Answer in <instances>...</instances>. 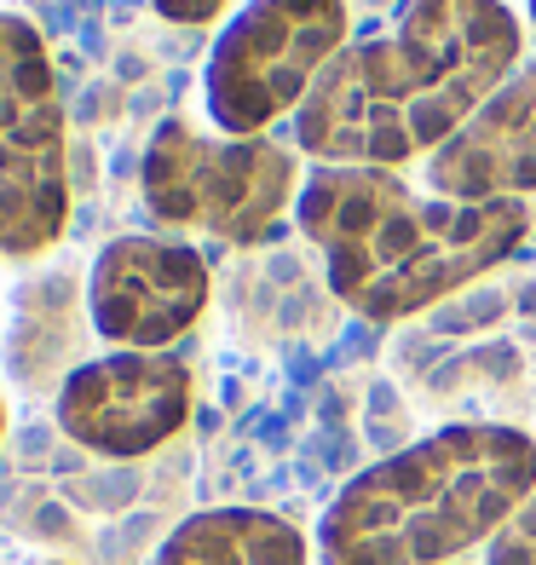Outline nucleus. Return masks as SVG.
<instances>
[{
  "mask_svg": "<svg viewBox=\"0 0 536 565\" xmlns=\"http://www.w3.org/2000/svg\"><path fill=\"white\" fill-rule=\"evenodd\" d=\"M525 64V23L502 0H404L387 35L357 41L294 110L318 168L432 162Z\"/></svg>",
  "mask_w": 536,
  "mask_h": 565,
  "instance_id": "1",
  "label": "nucleus"
},
{
  "mask_svg": "<svg viewBox=\"0 0 536 565\" xmlns=\"http://www.w3.org/2000/svg\"><path fill=\"white\" fill-rule=\"evenodd\" d=\"M294 225L323 254L329 289L369 323H404L519 254L525 202H450L398 168H312Z\"/></svg>",
  "mask_w": 536,
  "mask_h": 565,
  "instance_id": "2",
  "label": "nucleus"
},
{
  "mask_svg": "<svg viewBox=\"0 0 536 565\" xmlns=\"http://www.w3.org/2000/svg\"><path fill=\"white\" fill-rule=\"evenodd\" d=\"M536 491V439L462 422L364 468L318 525L323 565H455Z\"/></svg>",
  "mask_w": 536,
  "mask_h": 565,
  "instance_id": "3",
  "label": "nucleus"
},
{
  "mask_svg": "<svg viewBox=\"0 0 536 565\" xmlns=\"http://www.w3.org/2000/svg\"><path fill=\"white\" fill-rule=\"evenodd\" d=\"M300 157L271 134L232 139L168 116L139 157V196L162 225L219 243H266L300 202Z\"/></svg>",
  "mask_w": 536,
  "mask_h": 565,
  "instance_id": "4",
  "label": "nucleus"
},
{
  "mask_svg": "<svg viewBox=\"0 0 536 565\" xmlns=\"http://www.w3.org/2000/svg\"><path fill=\"white\" fill-rule=\"evenodd\" d=\"M346 53V0H243L219 23L202 70V105L232 139H260L305 105Z\"/></svg>",
  "mask_w": 536,
  "mask_h": 565,
  "instance_id": "5",
  "label": "nucleus"
},
{
  "mask_svg": "<svg viewBox=\"0 0 536 565\" xmlns=\"http://www.w3.org/2000/svg\"><path fill=\"white\" fill-rule=\"evenodd\" d=\"M69 220L64 98L30 18L0 12V260H41Z\"/></svg>",
  "mask_w": 536,
  "mask_h": 565,
  "instance_id": "6",
  "label": "nucleus"
},
{
  "mask_svg": "<svg viewBox=\"0 0 536 565\" xmlns=\"http://www.w3.org/2000/svg\"><path fill=\"white\" fill-rule=\"evenodd\" d=\"M196 381L173 352H105L64 375L53 393V422L69 445L105 461H139L179 439L191 422Z\"/></svg>",
  "mask_w": 536,
  "mask_h": 565,
  "instance_id": "7",
  "label": "nucleus"
},
{
  "mask_svg": "<svg viewBox=\"0 0 536 565\" xmlns=\"http://www.w3.org/2000/svg\"><path fill=\"white\" fill-rule=\"evenodd\" d=\"M208 260L168 237H110L87 271V323L116 352H168L208 312Z\"/></svg>",
  "mask_w": 536,
  "mask_h": 565,
  "instance_id": "8",
  "label": "nucleus"
},
{
  "mask_svg": "<svg viewBox=\"0 0 536 565\" xmlns=\"http://www.w3.org/2000/svg\"><path fill=\"white\" fill-rule=\"evenodd\" d=\"M427 191L450 202H525L536 191V58L484 98V110L427 162Z\"/></svg>",
  "mask_w": 536,
  "mask_h": 565,
  "instance_id": "9",
  "label": "nucleus"
},
{
  "mask_svg": "<svg viewBox=\"0 0 536 565\" xmlns=\"http://www.w3.org/2000/svg\"><path fill=\"white\" fill-rule=\"evenodd\" d=\"M157 565H312V548L283 513L202 508L168 531Z\"/></svg>",
  "mask_w": 536,
  "mask_h": 565,
  "instance_id": "10",
  "label": "nucleus"
},
{
  "mask_svg": "<svg viewBox=\"0 0 536 565\" xmlns=\"http://www.w3.org/2000/svg\"><path fill=\"white\" fill-rule=\"evenodd\" d=\"M75 282L69 277H35L18 289V318L7 329V370L23 387L53 381L58 358L75 347Z\"/></svg>",
  "mask_w": 536,
  "mask_h": 565,
  "instance_id": "11",
  "label": "nucleus"
},
{
  "mask_svg": "<svg viewBox=\"0 0 536 565\" xmlns=\"http://www.w3.org/2000/svg\"><path fill=\"white\" fill-rule=\"evenodd\" d=\"M484 565H536V491L525 497V508L514 513V520L491 536Z\"/></svg>",
  "mask_w": 536,
  "mask_h": 565,
  "instance_id": "12",
  "label": "nucleus"
},
{
  "mask_svg": "<svg viewBox=\"0 0 536 565\" xmlns=\"http://www.w3.org/2000/svg\"><path fill=\"white\" fill-rule=\"evenodd\" d=\"M168 23H185V30H202V23H214V18H225V7L232 0H150Z\"/></svg>",
  "mask_w": 536,
  "mask_h": 565,
  "instance_id": "13",
  "label": "nucleus"
},
{
  "mask_svg": "<svg viewBox=\"0 0 536 565\" xmlns=\"http://www.w3.org/2000/svg\"><path fill=\"white\" fill-rule=\"evenodd\" d=\"M0 439H7V404H0Z\"/></svg>",
  "mask_w": 536,
  "mask_h": 565,
  "instance_id": "14",
  "label": "nucleus"
},
{
  "mask_svg": "<svg viewBox=\"0 0 536 565\" xmlns=\"http://www.w3.org/2000/svg\"><path fill=\"white\" fill-rule=\"evenodd\" d=\"M525 12H530V23H536V0H525Z\"/></svg>",
  "mask_w": 536,
  "mask_h": 565,
  "instance_id": "15",
  "label": "nucleus"
},
{
  "mask_svg": "<svg viewBox=\"0 0 536 565\" xmlns=\"http://www.w3.org/2000/svg\"><path fill=\"white\" fill-rule=\"evenodd\" d=\"M0 565H7V554H0Z\"/></svg>",
  "mask_w": 536,
  "mask_h": 565,
  "instance_id": "16",
  "label": "nucleus"
},
{
  "mask_svg": "<svg viewBox=\"0 0 536 565\" xmlns=\"http://www.w3.org/2000/svg\"><path fill=\"white\" fill-rule=\"evenodd\" d=\"M455 565H462V559H455Z\"/></svg>",
  "mask_w": 536,
  "mask_h": 565,
  "instance_id": "17",
  "label": "nucleus"
}]
</instances>
